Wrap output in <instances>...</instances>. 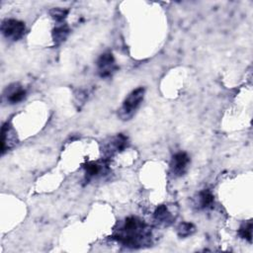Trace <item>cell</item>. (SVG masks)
I'll return each instance as SVG.
<instances>
[{
	"label": "cell",
	"mask_w": 253,
	"mask_h": 253,
	"mask_svg": "<svg viewBox=\"0 0 253 253\" xmlns=\"http://www.w3.org/2000/svg\"><path fill=\"white\" fill-rule=\"evenodd\" d=\"M113 237L128 248H141L151 243V229L137 216H127L114 228Z\"/></svg>",
	"instance_id": "1"
},
{
	"label": "cell",
	"mask_w": 253,
	"mask_h": 253,
	"mask_svg": "<svg viewBox=\"0 0 253 253\" xmlns=\"http://www.w3.org/2000/svg\"><path fill=\"white\" fill-rule=\"evenodd\" d=\"M144 93L145 89L143 87H138L127 95L118 111V116L121 120L128 121L134 116L141 102L143 101Z\"/></svg>",
	"instance_id": "2"
},
{
	"label": "cell",
	"mask_w": 253,
	"mask_h": 253,
	"mask_svg": "<svg viewBox=\"0 0 253 253\" xmlns=\"http://www.w3.org/2000/svg\"><path fill=\"white\" fill-rule=\"evenodd\" d=\"M26 31L25 23L16 19H5L1 24L2 35L13 42L20 40Z\"/></svg>",
	"instance_id": "3"
},
{
	"label": "cell",
	"mask_w": 253,
	"mask_h": 253,
	"mask_svg": "<svg viewBox=\"0 0 253 253\" xmlns=\"http://www.w3.org/2000/svg\"><path fill=\"white\" fill-rule=\"evenodd\" d=\"M118 70L115 57L112 52L102 53L97 60V72L102 78L111 77Z\"/></svg>",
	"instance_id": "4"
},
{
	"label": "cell",
	"mask_w": 253,
	"mask_h": 253,
	"mask_svg": "<svg viewBox=\"0 0 253 253\" xmlns=\"http://www.w3.org/2000/svg\"><path fill=\"white\" fill-rule=\"evenodd\" d=\"M127 144H128L127 137L120 133L110 137L107 141H105L103 146V151L107 157H110L126 149L127 147Z\"/></svg>",
	"instance_id": "5"
},
{
	"label": "cell",
	"mask_w": 253,
	"mask_h": 253,
	"mask_svg": "<svg viewBox=\"0 0 253 253\" xmlns=\"http://www.w3.org/2000/svg\"><path fill=\"white\" fill-rule=\"evenodd\" d=\"M190 163V157L186 152L180 151L175 153L172 156L170 161V172L174 177H181L183 176Z\"/></svg>",
	"instance_id": "6"
},
{
	"label": "cell",
	"mask_w": 253,
	"mask_h": 253,
	"mask_svg": "<svg viewBox=\"0 0 253 253\" xmlns=\"http://www.w3.org/2000/svg\"><path fill=\"white\" fill-rule=\"evenodd\" d=\"M85 170V180L86 182H90L91 180L101 177L105 175L108 171L107 161L103 160L102 162L99 161H89L84 165Z\"/></svg>",
	"instance_id": "7"
},
{
	"label": "cell",
	"mask_w": 253,
	"mask_h": 253,
	"mask_svg": "<svg viewBox=\"0 0 253 253\" xmlns=\"http://www.w3.org/2000/svg\"><path fill=\"white\" fill-rule=\"evenodd\" d=\"M3 97L9 104H17L22 102L26 97V90L19 83H13L5 89Z\"/></svg>",
	"instance_id": "8"
},
{
	"label": "cell",
	"mask_w": 253,
	"mask_h": 253,
	"mask_svg": "<svg viewBox=\"0 0 253 253\" xmlns=\"http://www.w3.org/2000/svg\"><path fill=\"white\" fill-rule=\"evenodd\" d=\"M153 219L158 225L168 226L173 222L175 216L166 205H160L153 212Z\"/></svg>",
	"instance_id": "9"
},
{
	"label": "cell",
	"mask_w": 253,
	"mask_h": 253,
	"mask_svg": "<svg viewBox=\"0 0 253 253\" xmlns=\"http://www.w3.org/2000/svg\"><path fill=\"white\" fill-rule=\"evenodd\" d=\"M214 203V196L210 190L201 191L197 198H195V206L198 210H207L212 207Z\"/></svg>",
	"instance_id": "10"
},
{
	"label": "cell",
	"mask_w": 253,
	"mask_h": 253,
	"mask_svg": "<svg viewBox=\"0 0 253 253\" xmlns=\"http://www.w3.org/2000/svg\"><path fill=\"white\" fill-rule=\"evenodd\" d=\"M69 33H70V29H69L67 24H65V23L57 24L55 26V28L52 30V33H51L54 44L59 45L63 42H65Z\"/></svg>",
	"instance_id": "11"
},
{
	"label": "cell",
	"mask_w": 253,
	"mask_h": 253,
	"mask_svg": "<svg viewBox=\"0 0 253 253\" xmlns=\"http://www.w3.org/2000/svg\"><path fill=\"white\" fill-rule=\"evenodd\" d=\"M252 229H253V223L252 220L244 221L238 228V235L240 238L247 240L248 242H252Z\"/></svg>",
	"instance_id": "12"
},
{
	"label": "cell",
	"mask_w": 253,
	"mask_h": 253,
	"mask_svg": "<svg viewBox=\"0 0 253 253\" xmlns=\"http://www.w3.org/2000/svg\"><path fill=\"white\" fill-rule=\"evenodd\" d=\"M10 131H11L10 124L5 123L2 126V129H1V152H2V154H4V152L10 147V144L8 142L11 140Z\"/></svg>",
	"instance_id": "13"
},
{
	"label": "cell",
	"mask_w": 253,
	"mask_h": 253,
	"mask_svg": "<svg viewBox=\"0 0 253 253\" xmlns=\"http://www.w3.org/2000/svg\"><path fill=\"white\" fill-rule=\"evenodd\" d=\"M196 231V227L192 222H182L177 227V234L181 238L188 237Z\"/></svg>",
	"instance_id": "14"
},
{
	"label": "cell",
	"mask_w": 253,
	"mask_h": 253,
	"mask_svg": "<svg viewBox=\"0 0 253 253\" xmlns=\"http://www.w3.org/2000/svg\"><path fill=\"white\" fill-rule=\"evenodd\" d=\"M49 15L58 24L59 23H63V21L65 20V18L68 15V10L67 9H63V8H59V7L52 8V9L49 10Z\"/></svg>",
	"instance_id": "15"
}]
</instances>
